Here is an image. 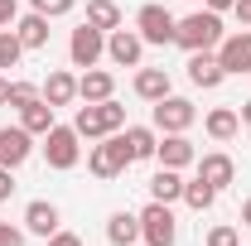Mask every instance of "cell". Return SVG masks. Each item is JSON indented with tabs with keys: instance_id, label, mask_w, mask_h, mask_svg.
<instances>
[{
	"instance_id": "6da1fadb",
	"label": "cell",
	"mask_w": 251,
	"mask_h": 246,
	"mask_svg": "<svg viewBox=\"0 0 251 246\" xmlns=\"http://www.w3.org/2000/svg\"><path fill=\"white\" fill-rule=\"evenodd\" d=\"M121 125H126V106H116V101L106 97V101H87V106H77L73 130L87 135V140H101V135H111V130H121Z\"/></svg>"
},
{
	"instance_id": "7a4b0ae2",
	"label": "cell",
	"mask_w": 251,
	"mask_h": 246,
	"mask_svg": "<svg viewBox=\"0 0 251 246\" xmlns=\"http://www.w3.org/2000/svg\"><path fill=\"white\" fill-rule=\"evenodd\" d=\"M222 39V20L213 10H198V15H188V20H174V44H184L188 53H203V49H213Z\"/></svg>"
},
{
	"instance_id": "3957f363",
	"label": "cell",
	"mask_w": 251,
	"mask_h": 246,
	"mask_svg": "<svg viewBox=\"0 0 251 246\" xmlns=\"http://www.w3.org/2000/svg\"><path fill=\"white\" fill-rule=\"evenodd\" d=\"M87 164H92L97 179H116V174H126V164H135V159H130V150H126V135H116V130H111V135L92 150V159H87Z\"/></svg>"
},
{
	"instance_id": "277c9868",
	"label": "cell",
	"mask_w": 251,
	"mask_h": 246,
	"mask_svg": "<svg viewBox=\"0 0 251 246\" xmlns=\"http://www.w3.org/2000/svg\"><path fill=\"white\" fill-rule=\"evenodd\" d=\"M140 237H145V246H174L179 227H174L169 203H150V208L140 213Z\"/></svg>"
},
{
	"instance_id": "5b68a950",
	"label": "cell",
	"mask_w": 251,
	"mask_h": 246,
	"mask_svg": "<svg viewBox=\"0 0 251 246\" xmlns=\"http://www.w3.org/2000/svg\"><path fill=\"white\" fill-rule=\"evenodd\" d=\"M77 130L73 125H53L49 135H44V154H49V169H73L77 164Z\"/></svg>"
},
{
	"instance_id": "8992f818",
	"label": "cell",
	"mask_w": 251,
	"mask_h": 246,
	"mask_svg": "<svg viewBox=\"0 0 251 246\" xmlns=\"http://www.w3.org/2000/svg\"><path fill=\"white\" fill-rule=\"evenodd\" d=\"M193 101H184V97H159L155 101V125L164 130V135H184L188 125H193Z\"/></svg>"
},
{
	"instance_id": "52a82bcc",
	"label": "cell",
	"mask_w": 251,
	"mask_h": 246,
	"mask_svg": "<svg viewBox=\"0 0 251 246\" xmlns=\"http://www.w3.org/2000/svg\"><path fill=\"white\" fill-rule=\"evenodd\" d=\"M106 53V39H101V29L97 25H82V29H73V39H68V58H73V68H97V58Z\"/></svg>"
},
{
	"instance_id": "ba28073f",
	"label": "cell",
	"mask_w": 251,
	"mask_h": 246,
	"mask_svg": "<svg viewBox=\"0 0 251 246\" xmlns=\"http://www.w3.org/2000/svg\"><path fill=\"white\" fill-rule=\"evenodd\" d=\"M135 29L145 44H174V15L164 10V5H145L140 15H135Z\"/></svg>"
},
{
	"instance_id": "9c48e42d",
	"label": "cell",
	"mask_w": 251,
	"mask_h": 246,
	"mask_svg": "<svg viewBox=\"0 0 251 246\" xmlns=\"http://www.w3.org/2000/svg\"><path fill=\"white\" fill-rule=\"evenodd\" d=\"M29 130L25 125H0V164L5 169H20L25 159H29Z\"/></svg>"
},
{
	"instance_id": "30bf717a",
	"label": "cell",
	"mask_w": 251,
	"mask_h": 246,
	"mask_svg": "<svg viewBox=\"0 0 251 246\" xmlns=\"http://www.w3.org/2000/svg\"><path fill=\"white\" fill-rule=\"evenodd\" d=\"M218 63H222V73H251V29L232 34V39L218 49Z\"/></svg>"
},
{
	"instance_id": "8fae6325",
	"label": "cell",
	"mask_w": 251,
	"mask_h": 246,
	"mask_svg": "<svg viewBox=\"0 0 251 246\" xmlns=\"http://www.w3.org/2000/svg\"><path fill=\"white\" fill-rule=\"evenodd\" d=\"M140 49H145V39L130 29H111V39H106V53H111V63H121V68H135L140 63Z\"/></svg>"
},
{
	"instance_id": "7c38bea8",
	"label": "cell",
	"mask_w": 251,
	"mask_h": 246,
	"mask_svg": "<svg viewBox=\"0 0 251 246\" xmlns=\"http://www.w3.org/2000/svg\"><path fill=\"white\" fill-rule=\"evenodd\" d=\"M198 179L213 184V188H227L237 179V164H232L227 154H203V159H198Z\"/></svg>"
},
{
	"instance_id": "4fadbf2b",
	"label": "cell",
	"mask_w": 251,
	"mask_h": 246,
	"mask_svg": "<svg viewBox=\"0 0 251 246\" xmlns=\"http://www.w3.org/2000/svg\"><path fill=\"white\" fill-rule=\"evenodd\" d=\"M222 77H227V73H222V63L213 58V53H208V49H203V53H193V58H188V82H193V87H218Z\"/></svg>"
},
{
	"instance_id": "5bb4252c",
	"label": "cell",
	"mask_w": 251,
	"mask_h": 246,
	"mask_svg": "<svg viewBox=\"0 0 251 246\" xmlns=\"http://www.w3.org/2000/svg\"><path fill=\"white\" fill-rule=\"evenodd\" d=\"M20 125H25L29 135H49V130H53V106H49L44 97L25 101V106H20Z\"/></svg>"
},
{
	"instance_id": "9a60e30c",
	"label": "cell",
	"mask_w": 251,
	"mask_h": 246,
	"mask_svg": "<svg viewBox=\"0 0 251 246\" xmlns=\"http://www.w3.org/2000/svg\"><path fill=\"white\" fill-rule=\"evenodd\" d=\"M15 39H20L25 49H44V44H49V15H39V10L25 15V20L15 25Z\"/></svg>"
},
{
	"instance_id": "2e32d148",
	"label": "cell",
	"mask_w": 251,
	"mask_h": 246,
	"mask_svg": "<svg viewBox=\"0 0 251 246\" xmlns=\"http://www.w3.org/2000/svg\"><path fill=\"white\" fill-rule=\"evenodd\" d=\"M73 97H77V77L73 73H49L44 77V101L49 106H68Z\"/></svg>"
},
{
	"instance_id": "e0dca14e",
	"label": "cell",
	"mask_w": 251,
	"mask_h": 246,
	"mask_svg": "<svg viewBox=\"0 0 251 246\" xmlns=\"http://www.w3.org/2000/svg\"><path fill=\"white\" fill-rule=\"evenodd\" d=\"M135 92L145 97V101L169 97V73H164V68H140V73H135Z\"/></svg>"
},
{
	"instance_id": "ac0fdd59",
	"label": "cell",
	"mask_w": 251,
	"mask_h": 246,
	"mask_svg": "<svg viewBox=\"0 0 251 246\" xmlns=\"http://www.w3.org/2000/svg\"><path fill=\"white\" fill-rule=\"evenodd\" d=\"M25 222H29L34 237H53V232H58V208H53V203H29V208H25Z\"/></svg>"
},
{
	"instance_id": "d6986e66",
	"label": "cell",
	"mask_w": 251,
	"mask_h": 246,
	"mask_svg": "<svg viewBox=\"0 0 251 246\" xmlns=\"http://www.w3.org/2000/svg\"><path fill=\"white\" fill-rule=\"evenodd\" d=\"M159 164L164 169H184V164H193V145H188L184 135H164V145H159Z\"/></svg>"
},
{
	"instance_id": "ffe728a7",
	"label": "cell",
	"mask_w": 251,
	"mask_h": 246,
	"mask_svg": "<svg viewBox=\"0 0 251 246\" xmlns=\"http://www.w3.org/2000/svg\"><path fill=\"white\" fill-rule=\"evenodd\" d=\"M111 87H116V82H111V73H97V68H87V73L77 77V97H82V101H106Z\"/></svg>"
},
{
	"instance_id": "44dd1931",
	"label": "cell",
	"mask_w": 251,
	"mask_h": 246,
	"mask_svg": "<svg viewBox=\"0 0 251 246\" xmlns=\"http://www.w3.org/2000/svg\"><path fill=\"white\" fill-rule=\"evenodd\" d=\"M150 193H155V203H174V198H184V179H179V169H164V164H159V174L150 179Z\"/></svg>"
},
{
	"instance_id": "7402d4cb",
	"label": "cell",
	"mask_w": 251,
	"mask_h": 246,
	"mask_svg": "<svg viewBox=\"0 0 251 246\" xmlns=\"http://www.w3.org/2000/svg\"><path fill=\"white\" fill-rule=\"evenodd\" d=\"M106 237L116 246H135V237H140V217L130 213H111V222H106Z\"/></svg>"
},
{
	"instance_id": "603a6c76",
	"label": "cell",
	"mask_w": 251,
	"mask_h": 246,
	"mask_svg": "<svg viewBox=\"0 0 251 246\" xmlns=\"http://www.w3.org/2000/svg\"><path fill=\"white\" fill-rule=\"evenodd\" d=\"M87 25H97V29H121V5L116 0H92L87 5Z\"/></svg>"
},
{
	"instance_id": "cb8c5ba5",
	"label": "cell",
	"mask_w": 251,
	"mask_h": 246,
	"mask_svg": "<svg viewBox=\"0 0 251 246\" xmlns=\"http://www.w3.org/2000/svg\"><path fill=\"white\" fill-rule=\"evenodd\" d=\"M237 125H242V116H237L232 106L208 111V135H213V140H232V135H237Z\"/></svg>"
},
{
	"instance_id": "d4e9b609",
	"label": "cell",
	"mask_w": 251,
	"mask_h": 246,
	"mask_svg": "<svg viewBox=\"0 0 251 246\" xmlns=\"http://www.w3.org/2000/svg\"><path fill=\"white\" fill-rule=\"evenodd\" d=\"M126 150H130V159H150V154L159 150L155 130H145V125H130V130H126Z\"/></svg>"
},
{
	"instance_id": "484cf974",
	"label": "cell",
	"mask_w": 251,
	"mask_h": 246,
	"mask_svg": "<svg viewBox=\"0 0 251 246\" xmlns=\"http://www.w3.org/2000/svg\"><path fill=\"white\" fill-rule=\"evenodd\" d=\"M184 203L193 208V213H208V208L218 203V188L203 184V179H193V184H184Z\"/></svg>"
},
{
	"instance_id": "4316f807",
	"label": "cell",
	"mask_w": 251,
	"mask_h": 246,
	"mask_svg": "<svg viewBox=\"0 0 251 246\" xmlns=\"http://www.w3.org/2000/svg\"><path fill=\"white\" fill-rule=\"evenodd\" d=\"M20 53H25V44H20L15 34L0 29V68H15V63H20Z\"/></svg>"
},
{
	"instance_id": "83f0119b",
	"label": "cell",
	"mask_w": 251,
	"mask_h": 246,
	"mask_svg": "<svg viewBox=\"0 0 251 246\" xmlns=\"http://www.w3.org/2000/svg\"><path fill=\"white\" fill-rule=\"evenodd\" d=\"M34 97H39L34 82H10V106H25V101H34Z\"/></svg>"
},
{
	"instance_id": "f1b7e54d",
	"label": "cell",
	"mask_w": 251,
	"mask_h": 246,
	"mask_svg": "<svg viewBox=\"0 0 251 246\" xmlns=\"http://www.w3.org/2000/svg\"><path fill=\"white\" fill-rule=\"evenodd\" d=\"M73 5H77V0H34V10H39V15H49V20H53V15H68Z\"/></svg>"
},
{
	"instance_id": "f546056e",
	"label": "cell",
	"mask_w": 251,
	"mask_h": 246,
	"mask_svg": "<svg viewBox=\"0 0 251 246\" xmlns=\"http://www.w3.org/2000/svg\"><path fill=\"white\" fill-rule=\"evenodd\" d=\"M208 246H237V227H213L208 232Z\"/></svg>"
},
{
	"instance_id": "4dcf8cb0",
	"label": "cell",
	"mask_w": 251,
	"mask_h": 246,
	"mask_svg": "<svg viewBox=\"0 0 251 246\" xmlns=\"http://www.w3.org/2000/svg\"><path fill=\"white\" fill-rule=\"evenodd\" d=\"M0 246H25V237H20L10 222H0Z\"/></svg>"
},
{
	"instance_id": "1f68e13d",
	"label": "cell",
	"mask_w": 251,
	"mask_h": 246,
	"mask_svg": "<svg viewBox=\"0 0 251 246\" xmlns=\"http://www.w3.org/2000/svg\"><path fill=\"white\" fill-rule=\"evenodd\" d=\"M15 15H20V5H15V0H0V29L15 25Z\"/></svg>"
},
{
	"instance_id": "d6a6232c",
	"label": "cell",
	"mask_w": 251,
	"mask_h": 246,
	"mask_svg": "<svg viewBox=\"0 0 251 246\" xmlns=\"http://www.w3.org/2000/svg\"><path fill=\"white\" fill-rule=\"evenodd\" d=\"M49 246H87V242H82V237H73V232H53Z\"/></svg>"
},
{
	"instance_id": "836d02e7",
	"label": "cell",
	"mask_w": 251,
	"mask_h": 246,
	"mask_svg": "<svg viewBox=\"0 0 251 246\" xmlns=\"http://www.w3.org/2000/svg\"><path fill=\"white\" fill-rule=\"evenodd\" d=\"M10 193H15V179H10V169H5V164H0V203H5V198H10Z\"/></svg>"
},
{
	"instance_id": "e575fe53",
	"label": "cell",
	"mask_w": 251,
	"mask_h": 246,
	"mask_svg": "<svg viewBox=\"0 0 251 246\" xmlns=\"http://www.w3.org/2000/svg\"><path fill=\"white\" fill-rule=\"evenodd\" d=\"M232 10H237V20H242V25H251V0H237Z\"/></svg>"
},
{
	"instance_id": "d590c367",
	"label": "cell",
	"mask_w": 251,
	"mask_h": 246,
	"mask_svg": "<svg viewBox=\"0 0 251 246\" xmlns=\"http://www.w3.org/2000/svg\"><path fill=\"white\" fill-rule=\"evenodd\" d=\"M232 5H237V0H208V10H213V15H222V10H232Z\"/></svg>"
},
{
	"instance_id": "8d00e7d4",
	"label": "cell",
	"mask_w": 251,
	"mask_h": 246,
	"mask_svg": "<svg viewBox=\"0 0 251 246\" xmlns=\"http://www.w3.org/2000/svg\"><path fill=\"white\" fill-rule=\"evenodd\" d=\"M242 222H247V227H251V198H247V203H242Z\"/></svg>"
},
{
	"instance_id": "74e56055",
	"label": "cell",
	"mask_w": 251,
	"mask_h": 246,
	"mask_svg": "<svg viewBox=\"0 0 251 246\" xmlns=\"http://www.w3.org/2000/svg\"><path fill=\"white\" fill-rule=\"evenodd\" d=\"M0 101H10V82L5 77H0Z\"/></svg>"
},
{
	"instance_id": "f35d334b",
	"label": "cell",
	"mask_w": 251,
	"mask_h": 246,
	"mask_svg": "<svg viewBox=\"0 0 251 246\" xmlns=\"http://www.w3.org/2000/svg\"><path fill=\"white\" fill-rule=\"evenodd\" d=\"M242 125H251V101H247V106H242Z\"/></svg>"
}]
</instances>
